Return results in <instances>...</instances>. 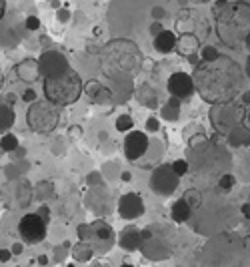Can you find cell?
<instances>
[{
	"instance_id": "9a60e30c",
	"label": "cell",
	"mask_w": 250,
	"mask_h": 267,
	"mask_svg": "<svg viewBox=\"0 0 250 267\" xmlns=\"http://www.w3.org/2000/svg\"><path fill=\"white\" fill-rule=\"evenodd\" d=\"M16 73L18 76L26 80V83H32V80H36L40 73H38V65H36V60H24L18 65V69H16Z\"/></svg>"
},
{
	"instance_id": "ab89813d",
	"label": "cell",
	"mask_w": 250,
	"mask_h": 267,
	"mask_svg": "<svg viewBox=\"0 0 250 267\" xmlns=\"http://www.w3.org/2000/svg\"><path fill=\"white\" fill-rule=\"evenodd\" d=\"M144 71H152V60L150 58H144V67H142Z\"/></svg>"
},
{
	"instance_id": "f1b7e54d",
	"label": "cell",
	"mask_w": 250,
	"mask_h": 267,
	"mask_svg": "<svg viewBox=\"0 0 250 267\" xmlns=\"http://www.w3.org/2000/svg\"><path fill=\"white\" fill-rule=\"evenodd\" d=\"M200 54H202V60H212V58H216L220 52H218V49H214V47H204V49L200 50Z\"/></svg>"
},
{
	"instance_id": "7c38bea8",
	"label": "cell",
	"mask_w": 250,
	"mask_h": 267,
	"mask_svg": "<svg viewBox=\"0 0 250 267\" xmlns=\"http://www.w3.org/2000/svg\"><path fill=\"white\" fill-rule=\"evenodd\" d=\"M154 49L158 50L160 54H168L176 49V32L172 30H160L158 34L154 36Z\"/></svg>"
},
{
	"instance_id": "6da1fadb",
	"label": "cell",
	"mask_w": 250,
	"mask_h": 267,
	"mask_svg": "<svg viewBox=\"0 0 250 267\" xmlns=\"http://www.w3.org/2000/svg\"><path fill=\"white\" fill-rule=\"evenodd\" d=\"M192 80H194V91H198L202 100L210 105L232 100L240 93L244 83L240 67L230 56H222V54H218L212 60H202L200 65H196Z\"/></svg>"
},
{
	"instance_id": "b9f144b4",
	"label": "cell",
	"mask_w": 250,
	"mask_h": 267,
	"mask_svg": "<svg viewBox=\"0 0 250 267\" xmlns=\"http://www.w3.org/2000/svg\"><path fill=\"white\" fill-rule=\"evenodd\" d=\"M242 102H244V105H250V91H246V93L242 95Z\"/></svg>"
},
{
	"instance_id": "8fae6325",
	"label": "cell",
	"mask_w": 250,
	"mask_h": 267,
	"mask_svg": "<svg viewBox=\"0 0 250 267\" xmlns=\"http://www.w3.org/2000/svg\"><path fill=\"white\" fill-rule=\"evenodd\" d=\"M69 69V60L60 54V52H46L44 56L40 58V65H38V73L40 76H52V74H58L62 71Z\"/></svg>"
},
{
	"instance_id": "cb8c5ba5",
	"label": "cell",
	"mask_w": 250,
	"mask_h": 267,
	"mask_svg": "<svg viewBox=\"0 0 250 267\" xmlns=\"http://www.w3.org/2000/svg\"><path fill=\"white\" fill-rule=\"evenodd\" d=\"M148 97H158V95H156V91H154V89H150L148 85H142V87H140V91L137 93V98L142 102V105L152 107V105H150V100H148Z\"/></svg>"
},
{
	"instance_id": "7bdbcfd3",
	"label": "cell",
	"mask_w": 250,
	"mask_h": 267,
	"mask_svg": "<svg viewBox=\"0 0 250 267\" xmlns=\"http://www.w3.org/2000/svg\"><path fill=\"white\" fill-rule=\"evenodd\" d=\"M244 47L248 49V52H250V32L246 34V38H244Z\"/></svg>"
},
{
	"instance_id": "52a82bcc",
	"label": "cell",
	"mask_w": 250,
	"mask_h": 267,
	"mask_svg": "<svg viewBox=\"0 0 250 267\" xmlns=\"http://www.w3.org/2000/svg\"><path fill=\"white\" fill-rule=\"evenodd\" d=\"M18 233L22 237L24 243L36 245V243L44 241L46 237V219H42L38 213H28L20 219L18 223Z\"/></svg>"
},
{
	"instance_id": "44dd1931",
	"label": "cell",
	"mask_w": 250,
	"mask_h": 267,
	"mask_svg": "<svg viewBox=\"0 0 250 267\" xmlns=\"http://www.w3.org/2000/svg\"><path fill=\"white\" fill-rule=\"evenodd\" d=\"M92 255H94V249H92L90 243H86L84 239H82V243H76L72 249V257L76 261H88Z\"/></svg>"
},
{
	"instance_id": "e0dca14e",
	"label": "cell",
	"mask_w": 250,
	"mask_h": 267,
	"mask_svg": "<svg viewBox=\"0 0 250 267\" xmlns=\"http://www.w3.org/2000/svg\"><path fill=\"white\" fill-rule=\"evenodd\" d=\"M90 233L98 239V241H112V237H114V233H112V229L104 223V221H94L90 225Z\"/></svg>"
},
{
	"instance_id": "9c48e42d",
	"label": "cell",
	"mask_w": 250,
	"mask_h": 267,
	"mask_svg": "<svg viewBox=\"0 0 250 267\" xmlns=\"http://www.w3.org/2000/svg\"><path fill=\"white\" fill-rule=\"evenodd\" d=\"M166 87H168L170 97H176L178 100H186V98H190L194 95V80H192V76L188 73H182V71L170 74Z\"/></svg>"
},
{
	"instance_id": "f6af8a7d",
	"label": "cell",
	"mask_w": 250,
	"mask_h": 267,
	"mask_svg": "<svg viewBox=\"0 0 250 267\" xmlns=\"http://www.w3.org/2000/svg\"><path fill=\"white\" fill-rule=\"evenodd\" d=\"M244 119H246V121L250 122V111H248V113H244Z\"/></svg>"
},
{
	"instance_id": "ee69618b",
	"label": "cell",
	"mask_w": 250,
	"mask_h": 267,
	"mask_svg": "<svg viewBox=\"0 0 250 267\" xmlns=\"http://www.w3.org/2000/svg\"><path fill=\"white\" fill-rule=\"evenodd\" d=\"M246 74L250 76V56L246 58Z\"/></svg>"
},
{
	"instance_id": "4316f807",
	"label": "cell",
	"mask_w": 250,
	"mask_h": 267,
	"mask_svg": "<svg viewBox=\"0 0 250 267\" xmlns=\"http://www.w3.org/2000/svg\"><path fill=\"white\" fill-rule=\"evenodd\" d=\"M234 183H236V177H234V175H230V173H224V175L218 179V187H220V189H224V191L232 189V187H234Z\"/></svg>"
},
{
	"instance_id": "836d02e7",
	"label": "cell",
	"mask_w": 250,
	"mask_h": 267,
	"mask_svg": "<svg viewBox=\"0 0 250 267\" xmlns=\"http://www.w3.org/2000/svg\"><path fill=\"white\" fill-rule=\"evenodd\" d=\"M10 257H12V251H8V249H0V261H2V263L10 261Z\"/></svg>"
},
{
	"instance_id": "d590c367",
	"label": "cell",
	"mask_w": 250,
	"mask_h": 267,
	"mask_svg": "<svg viewBox=\"0 0 250 267\" xmlns=\"http://www.w3.org/2000/svg\"><path fill=\"white\" fill-rule=\"evenodd\" d=\"M160 30H162V25H160V20H156L154 25L150 26V34H152V36H156Z\"/></svg>"
},
{
	"instance_id": "4dcf8cb0",
	"label": "cell",
	"mask_w": 250,
	"mask_h": 267,
	"mask_svg": "<svg viewBox=\"0 0 250 267\" xmlns=\"http://www.w3.org/2000/svg\"><path fill=\"white\" fill-rule=\"evenodd\" d=\"M38 26H40V20L36 16H28V20H26V28L28 30H36Z\"/></svg>"
},
{
	"instance_id": "7402d4cb",
	"label": "cell",
	"mask_w": 250,
	"mask_h": 267,
	"mask_svg": "<svg viewBox=\"0 0 250 267\" xmlns=\"http://www.w3.org/2000/svg\"><path fill=\"white\" fill-rule=\"evenodd\" d=\"M14 111L8 105H0V133H4L6 129H10L14 125Z\"/></svg>"
},
{
	"instance_id": "277c9868",
	"label": "cell",
	"mask_w": 250,
	"mask_h": 267,
	"mask_svg": "<svg viewBox=\"0 0 250 267\" xmlns=\"http://www.w3.org/2000/svg\"><path fill=\"white\" fill-rule=\"evenodd\" d=\"M60 121V113H58V105L46 100H32V107L26 113V122L30 125V129L34 133H50L56 129V125Z\"/></svg>"
},
{
	"instance_id": "f546056e",
	"label": "cell",
	"mask_w": 250,
	"mask_h": 267,
	"mask_svg": "<svg viewBox=\"0 0 250 267\" xmlns=\"http://www.w3.org/2000/svg\"><path fill=\"white\" fill-rule=\"evenodd\" d=\"M146 129H148V133H156L160 129V122L156 117H150L148 121H146Z\"/></svg>"
},
{
	"instance_id": "30bf717a",
	"label": "cell",
	"mask_w": 250,
	"mask_h": 267,
	"mask_svg": "<svg viewBox=\"0 0 250 267\" xmlns=\"http://www.w3.org/2000/svg\"><path fill=\"white\" fill-rule=\"evenodd\" d=\"M118 215L126 221L144 215V201L138 193H124L118 199Z\"/></svg>"
},
{
	"instance_id": "484cf974",
	"label": "cell",
	"mask_w": 250,
	"mask_h": 267,
	"mask_svg": "<svg viewBox=\"0 0 250 267\" xmlns=\"http://www.w3.org/2000/svg\"><path fill=\"white\" fill-rule=\"evenodd\" d=\"M184 199H186V203L190 205V209H198V205H200V193H198L196 189H188V191L184 193Z\"/></svg>"
},
{
	"instance_id": "5bb4252c",
	"label": "cell",
	"mask_w": 250,
	"mask_h": 267,
	"mask_svg": "<svg viewBox=\"0 0 250 267\" xmlns=\"http://www.w3.org/2000/svg\"><path fill=\"white\" fill-rule=\"evenodd\" d=\"M174 50H178L182 56H190L192 52L198 50V40H196V36L190 34V32H186L184 36L176 38V49Z\"/></svg>"
},
{
	"instance_id": "ac0fdd59",
	"label": "cell",
	"mask_w": 250,
	"mask_h": 267,
	"mask_svg": "<svg viewBox=\"0 0 250 267\" xmlns=\"http://www.w3.org/2000/svg\"><path fill=\"white\" fill-rule=\"evenodd\" d=\"M86 91H88V95L94 102H106V100H110L112 97V93L108 91V89H104L100 83H96V80H92L90 85L86 87Z\"/></svg>"
},
{
	"instance_id": "d6a6232c",
	"label": "cell",
	"mask_w": 250,
	"mask_h": 267,
	"mask_svg": "<svg viewBox=\"0 0 250 267\" xmlns=\"http://www.w3.org/2000/svg\"><path fill=\"white\" fill-rule=\"evenodd\" d=\"M164 8L162 6H156V8H152V16H154V20H162L164 18Z\"/></svg>"
},
{
	"instance_id": "d4e9b609",
	"label": "cell",
	"mask_w": 250,
	"mask_h": 267,
	"mask_svg": "<svg viewBox=\"0 0 250 267\" xmlns=\"http://www.w3.org/2000/svg\"><path fill=\"white\" fill-rule=\"evenodd\" d=\"M132 127H134V121L130 115H120L116 119V131H120V133H128Z\"/></svg>"
},
{
	"instance_id": "1f68e13d",
	"label": "cell",
	"mask_w": 250,
	"mask_h": 267,
	"mask_svg": "<svg viewBox=\"0 0 250 267\" xmlns=\"http://www.w3.org/2000/svg\"><path fill=\"white\" fill-rule=\"evenodd\" d=\"M22 100H26V102H32V100H36V93L32 91V89H26L22 95Z\"/></svg>"
},
{
	"instance_id": "5b68a950",
	"label": "cell",
	"mask_w": 250,
	"mask_h": 267,
	"mask_svg": "<svg viewBox=\"0 0 250 267\" xmlns=\"http://www.w3.org/2000/svg\"><path fill=\"white\" fill-rule=\"evenodd\" d=\"M210 119H212V125L216 127L218 133L228 135L236 125H240V122L244 121V111L238 109V107H234L232 100H228V102H218V105L214 107Z\"/></svg>"
},
{
	"instance_id": "e575fe53",
	"label": "cell",
	"mask_w": 250,
	"mask_h": 267,
	"mask_svg": "<svg viewBox=\"0 0 250 267\" xmlns=\"http://www.w3.org/2000/svg\"><path fill=\"white\" fill-rule=\"evenodd\" d=\"M56 16H58V20H60V23H69V18H70L69 10H64V8H62V10H58V12H56Z\"/></svg>"
},
{
	"instance_id": "4fadbf2b",
	"label": "cell",
	"mask_w": 250,
	"mask_h": 267,
	"mask_svg": "<svg viewBox=\"0 0 250 267\" xmlns=\"http://www.w3.org/2000/svg\"><path fill=\"white\" fill-rule=\"evenodd\" d=\"M118 245L122 249H126V251H137L138 247L142 245V237H140V233H138L137 229H126V231L120 233Z\"/></svg>"
},
{
	"instance_id": "8d00e7d4",
	"label": "cell",
	"mask_w": 250,
	"mask_h": 267,
	"mask_svg": "<svg viewBox=\"0 0 250 267\" xmlns=\"http://www.w3.org/2000/svg\"><path fill=\"white\" fill-rule=\"evenodd\" d=\"M120 179L128 183V181H132V173H130V171H122V173H120Z\"/></svg>"
},
{
	"instance_id": "f35d334b",
	"label": "cell",
	"mask_w": 250,
	"mask_h": 267,
	"mask_svg": "<svg viewBox=\"0 0 250 267\" xmlns=\"http://www.w3.org/2000/svg\"><path fill=\"white\" fill-rule=\"evenodd\" d=\"M242 215L246 219H250V203H244V205H242Z\"/></svg>"
},
{
	"instance_id": "8992f818",
	"label": "cell",
	"mask_w": 250,
	"mask_h": 267,
	"mask_svg": "<svg viewBox=\"0 0 250 267\" xmlns=\"http://www.w3.org/2000/svg\"><path fill=\"white\" fill-rule=\"evenodd\" d=\"M180 175H176L172 165H160L152 171L150 177V189L156 195H172L178 189Z\"/></svg>"
},
{
	"instance_id": "603a6c76",
	"label": "cell",
	"mask_w": 250,
	"mask_h": 267,
	"mask_svg": "<svg viewBox=\"0 0 250 267\" xmlns=\"http://www.w3.org/2000/svg\"><path fill=\"white\" fill-rule=\"evenodd\" d=\"M0 149H2L4 153H12V151H16V149H18V139H16L12 133H6V135L0 139Z\"/></svg>"
},
{
	"instance_id": "d6986e66",
	"label": "cell",
	"mask_w": 250,
	"mask_h": 267,
	"mask_svg": "<svg viewBox=\"0 0 250 267\" xmlns=\"http://www.w3.org/2000/svg\"><path fill=\"white\" fill-rule=\"evenodd\" d=\"M178 117H180V100L172 97L162 107V119L164 121H178Z\"/></svg>"
},
{
	"instance_id": "3957f363",
	"label": "cell",
	"mask_w": 250,
	"mask_h": 267,
	"mask_svg": "<svg viewBox=\"0 0 250 267\" xmlns=\"http://www.w3.org/2000/svg\"><path fill=\"white\" fill-rule=\"evenodd\" d=\"M84 87H82V78L74 69H66L62 73L52 74L44 78V95L50 102L58 105V107H66L76 102L82 95Z\"/></svg>"
},
{
	"instance_id": "ffe728a7",
	"label": "cell",
	"mask_w": 250,
	"mask_h": 267,
	"mask_svg": "<svg viewBox=\"0 0 250 267\" xmlns=\"http://www.w3.org/2000/svg\"><path fill=\"white\" fill-rule=\"evenodd\" d=\"M248 129H244V127H240V125H236L230 133H228V137H230V141H232V145L234 147H246L250 145V135L246 133Z\"/></svg>"
},
{
	"instance_id": "ba28073f",
	"label": "cell",
	"mask_w": 250,
	"mask_h": 267,
	"mask_svg": "<svg viewBox=\"0 0 250 267\" xmlns=\"http://www.w3.org/2000/svg\"><path fill=\"white\" fill-rule=\"evenodd\" d=\"M148 147H150V141L144 133L140 131H128V135L124 137V155L128 161L137 163L138 159H142L146 153H148Z\"/></svg>"
},
{
	"instance_id": "83f0119b",
	"label": "cell",
	"mask_w": 250,
	"mask_h": 267,
	"mask_svg": "<svg viewBox=\"0 0 250 267\" xmlns=\"http://www.w3.org/2000/svg\"><path fill=\"white\" fill-rule=\"evenodd\" d=\"M172 169H174V173L176 175H186L188 173V161H184V159H178V161H174L172 163Z\"/></svg>"
},
{
	"instance_id": "2e32d148",
	"label": "cell",
	"mask_w": 250,
	"mask_h": 267,
	"mask_svg": "<svg viewBox=\"0 0 250 267\" xmlns=\"http://www.w3.org/2000/svg\"><path fill=\"white\" fill-rule=\"evenodd\" d=\"M170 215H172V219H174L176 223H184V221H188V219H190V215H192V209H190V205L186 203V199H184V197L178 199V201L172 205Z\"/></svg>"
},
{
	"instance_id": "7a4b0ae2",
	"label": "cell",
	"mask_w": 250,
	"mask_h": 267,
	"mask_svg": "<svg viewBox=\"0 0 250 267\" xmlns=\"http://www.w3.org/2000/svg\"><path fill=\"white\" fill-rule=\"evenodd\" d=\"M216 34L230 47L240 49L250 32V4L248 2H226L216 12Z\"/></svg>"
},
{
	"instance_id": "74e56055",
	"label": "cell",
	"mask_w": 250,
	"mask_h": 267,
	"mask_svg": "<svg viewBox=\"0 0 250 267\" xmlns=\"http://www.w3.org/2000/svg\"><path fill=\"white\" fill-rule=\"evenodd\" d=\"M38 215H40V217H42V219H46V221H48V207H46V205H42V207H40V211H38Z\"/></svg>"
},
{
	"instance_id": "60d3db41",
	"label": "cell",
	"mask_w": 250,
	"mask_h": 267,
	"mask_svg": "<svg viewBox=\"0 0 250 267\" xmlns=\"http://www.w3.org/2000/svg\"><path fill=\"white\" fill-rule=\"evenodd\" d=\"M4 12H6V0H0V20H2Z\"/></svg>"
}]
</instances>
